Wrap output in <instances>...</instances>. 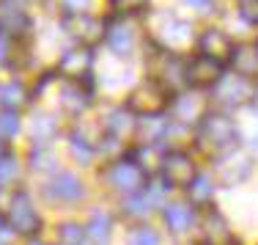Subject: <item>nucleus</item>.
<instances>
[{"instance_id": "18", "label": "nucleus", "mask_w": 258, "mask_h": 245, "mask_svg": "<svg viewBox=\"0 0 258 245\" xmlns=\"http://www.w3.org/2000/svg\"><path fill=\"white\" fill-rule=\"evenodd\" d=\"M228 64H231V69L236 77H244V80L258 77V50H255V44H236Z\"/></svg>"}, {"instance_id": "30", "label": "nucleus", "mask_w": 258, "mask_h": 245, "mask_svg": "<svg viewBox=\"0 0 258 245\" xmlns=\"http://www.w3.org/2000/svg\"><path fill=\"white\" fill-rule=\"evenodd\" d=\"M239 17L250 25H258V0H236Z\"/></svg>"}, {"instance_id": "13", "label": "nucleus", "mask_w": 258, "mask_h": 245, "mask_svg": "<svg viewBox=\"0 0 258 245\" xmlns=\"http://www.w3.org/2000/svg\"><path fill=\"white\" fill-rule=\"evenodd\" d=\"M233 47H236V44H233V41L228 39V33L220 30V28H206L204 33H201V39H198L201 55H206V58L217 61V64H223V66L231 61Z\"/></svg>"}, {"instance_id": "6", "label": "nucleus", "mask_w": 258, "mask_h": 245, "mask_svg": "<svg viewBox=\"0 0 258 245\" xmlns=\"http://www.w3.org/2000/svg\"><path fill=\"white\" fill-rule=\"evenodd\" d=\"M159 168H162V179L168 187H189V182L198 176L192 157L181 149L168 152V155L162 157V165H159Z\"/></svg>"}, {"instance_id": "2", "label": "nucleus", "mask_w": 258, "mask_h": 245, "mask_svg": "<svg viewBox=\"0 0 258 245\" xmlns=\"http://www.w3.org/2000/svg\"><path fill=\"white\" fill-rule=\"evenodd\" d=\"M149 28L154 33V39L159 41V50H181V47L189 44L192 39V28L189 22L179 20L176 14H168V11H157V14L149 17Z\"/></svg>"}, {"instance_id": "15", "label": "nucleus", "mask_w": 258, "mask_h": 245, "mask_svg": "<svg viewBox=\"0 0 258 245\" xmlns=\"http://www.w3.org/2000/svg\"><path fill=\"white\" fill-rule=\"evenodd\" d=\"M30 30V17L20 6H14V0H3L0 3V33L9 39H20Z\"/></svg>"}, {"instance_id": "32", "label": "nucleus", "mask_w": 258, "mask_h": 245, "mask_svg": "<svg viewBox=\"0 0 258 245\" xmlns=\"http://www.w3.org/2000/svg\"><path fill=\"white\" fill-rule=\"evenodd\" d=\"M11 50H14V39H9V36L0 33V66H3L6 61H9Z\"/></svg>"}, {"instance_id": "39", "label": "nucleus", "mask_w": 258, "mask_h": 245, "mask_svg": "<svg viewBox=\"0 0 258 245\" xmlns=\"http://www.w3.org/2000/svg\"><path fill=\"white\" fill-rule=\"evenodd\" d=\"M255 50H258V41H255Z\"/></svg>"}, {"instance_id": "21", "label": "nucleus", "mask_w": 258, "mask_h": 245, "mask_svg": "<svg viewBox=\"0 0 258 245\" xmlns=\"http://www.w3.org/2000/svg\"><path fill=\"white\" fill-rule=\"evenodd\" d=\"M204 231H206V242L209 245H231L233 234L228 229V220L220 215L217 210H209L204 218Z\"/></svg>"}, {"instance_id": "17", "label": "nucleus", "mask_w": 258, "mask_h": 245, "mask_svg": "<svg viewBox=\"0 0 258 245\" xmlns=\"http://www.w3.org/2000/svg\"><path fill=\"white\" fill-rule=\"evenodd\" d=\"M47 193H50L52 201H66V204H72V201H80V199H83L85 190H83V182H80L75 174H69V171H60V174L52 176Z\"/></svg>"}, {"instance_id": "1", "label": "nucleus", "mask_w": 258, "mask_h": 245, "mask_svg": "<svg viewBox=\"0 0 258 245\" xmlns=\"http://www.w3.org/2000/svg\"><path fill=\"white\" fill-rule=\"evenodd\" d=\"M195 140L206 155L225 157L231 152L239 149V130L233 124V119L223 110H209L201 119L198 130H195Z\"/></svg>"}, {"instance_id": "20", "label": "nucleus", "mask_w": 258, "mask_h": 245, "mask_svg": "<svg viewBox=\"0 0 258 245\" xmlns=\"http://www.w3.org/2000/svg\"><path fill=\"white\" fill-rule=\"evenodd\" d=\"M162 218H165V223H168V229L173 231V234H184V231H189L195 223V210L189 204H181L179 201V204L165 207Z\"/></svg>"}, {"instance_id": "19", "label": "nucleus", "mask_w": 258, "mask_h": 245, "mask_svg": "<svg viewBox=\"0 0 258 245\" xmlns=\"http://www.w3.org/2000/svg\"><path fill=\"white\" fill-rule=\"evenodd\" d=\"M132 116L135 113L129 108H113L107 113V119H104V130H107V135L115 138V140H126L135 130H138V121H135Z\"/></svg>"}, {"instance_id": "3", "label": "nucleus", "mask_w": 258, "mask_h": 245, "mask_svg": "<svg viewBox=\"0 0 258 245\" xmlns=\"http://www.w3.org/2000/svg\"><path fill=\"white\" fill-rule=\"evenodd\" d=\"M168 105H170V91L165 88L159 80H146V83H140L138 88L129 94V100H126V108L132 110L135 116H143V119L159 116Z\"/></svg>"}, {"instance_id": "38", "label": "nucleus", "mask_w": 258, "mask_h": 245, "mask_svg": "<svg viewBox=\"0 0 258 245\" xmlns=\"http://www.w3.org/2000/svg\"><path fill=\"white\" fill-rule=\"evenodd\" d=\"M253 102H255V105H258V88H255V94H253Z\"/></svg>"}, {"instance_id": "31", "label": "nucleus", "mask_w": 258, "mask_h": 245, "mask_svg": "<svg viewBox=\"0 0 258 245\" xmlns=\"http://www.w3.org/2000/svg\"><path fill=\"white\" fill-rule=\"evenodd\" d=\"M149 0H113V6L118 9V14H129V11H140L146 9Z\"/></svg>"}, {"instance_id": "24", "label": "nucleus", "mask_w": 258, "mask_h": 245, "mask_svg": "<svg viewBox=\"0 0 258 245\" xmlns=\"http://www.w3.org/2000/svg\"><path fill=\"white\" fill-rule=\"evenodd\" d=\"M55 119L50 113H39L33 119V124H30V135H33V143H36V149H47L50 146V140L55 138Z\"/></svg>"}, {"instance_id": "28", "label": "nucleus", "mask_w": 258, "mask_h": 245, "mask_svg": "<svg viewBox=\"0 0 258 245\" xmlns=\"http://www.w3.org/2000/svg\"><path fill=\"white\" fill-rule=\"evenodd\" d=\"M129 245H159V237H157L154 229L140 226V229H135L132 234H129Z\"/></svg>"}, {"instance_id": "35", "label": "nucleus", "mask_w": 258, "mask_h": 245, "mask_svg": "<svg viewBox=\"0 0 258 245\" xmlns=\"http://www.w3.org/2000/svg\"><path fill=\"white\" fill-rule=\"evenodd\" d=\"M9 237H11V226H9V220H6V218H0V245L9 240Z\"/></svg>"}, {"instance_id": "27", "label": "nucleus", "mask_w": 258, "mask_h": 245, "mask_svg": "<svg viewBox=\"0 0 258 245\" xmlns=\"http://www.w3.org/2000/svg\"><path fill=\"white\" fill-rule=\"evenodd\" d=\"M17 176H20V163H17V157L9 152V155L0 157V187H9Z\"/></svg>"}, {"instance_id": "9", "label": "nucleus", "mask_w": 258, "mask_h": 245, "mask_svg": "<svg viewBox=\"0 0 258 245\" xmlns=\"http://www.w3.org/2000/svg\"><path fill=\"white\" fill-rule=\"evenodd\" d=\"M104 39H107L110 50L115 55H132L135 44H138V30L126 20V17H113V20L104 25Z\"/></svg>"}, {"instance_id": "4", "label": "nucleus", "mask_w": 258, "mask_h": 245, "mask_svg": "<svg viewBox=\"0 0 258 245\" xmlns=\"http://www.w3.org/2000/svg\"><path fill=\"white\" fill-rule=\"evenodd\" d=\"M107 182L115 193H124L126 199L129 195H138L146 187V168L135 157H121V160H115L110 165Z\"/></svg>"}, {"instance_id": "26", "label": "nucleus", "mask_w": 258, "mask_h": 245, "mask_svg": "<svg viewBox=\"0 0 258 245\" xmlns=\"http://www.w3.org/2000/svg\"><path fill=\"white\" fill-rule=\"evenodd\" d=\"M85 226L80 223H63L58 226V245H83L85 242Z\"/></svg>"}, {"instance_id": "10", "label": "nucleus", "mask_w": 258, "mask_h": 245, "mask_svg": "<svg viewBox=\"0 0 258 245\" xmlns=\"http://www.w3.org/2000/svg\"><path fill=\"white\" fill-rule=\"evenodd\" d=\"M91 66H94V53H91V47H72V50H66L58 61L60 75H63L66 80H77V83L88 80Z\"/></svg>"}, {"instance_id": "29", "label": "nucleus", "mask_w": 258, "mask_h": 245, "mask_svg": "<svg viewBox=\"0 0 258 245\" xmlns=\"http://www.w3.org/2000/svg\"><path fill=\"white\" fill-rule=\"evenodd\" d=\"M17 132H20V119H17V113L3 110V113H0V135H3V138H14Z\"/></svg>"}, {"instance_id": "11", "label": "nucleus", "mask_w": 258, "mask_h": 245, "mask_svg": "<svg viewBox=\"0 0 258 245\" xmlns=\"http://www.w3.org/2000/svg\"><path fill=\"white\" fill-rule=\"evenodd\" d=\"M253 94H255V88H250L247 80L236 75H225L223 80L214 85V102L223 108H239L247 100H253Z\"/></svg>"}, {"instance_id": "5", "label": "nucleus", "mask_w": 258, "mask_h": 245, "mask_svg": "<svg viewBox=\"0 0 258 245\" xmlns=\"http://www.w3.org/2000/svg\"><path fill=\"white\" fill-rule=\"evenodd\" d=\"M6 220H9L11 231L17 234H36L39 231V212L33 207V199H30L28 190H17L9 199V212H6Z\"/></svg>"}, {"instance_id": "37", "label": "nucleus", "mask_w": 258, "mask_h": 245, "mask_svg": "<svg viewBox=\"0 0 258 245\" xmlns=\"http://www.w3.org/2000/svg\"><path fill=\"white\" fill-rule=\"evenodd\" d=\"M28 245H50V242H41V240H30Z\"/></svg>"}, {"instance_id": "25", "label": "nucleus", "mask_w": 258, "mask_h": 245, "mask_svg": "<svg viewBox=\"0 0 258 245\" xmlns=\"http://www.w3.org/2000/svg\"><path fill=\"white\" fill-rule=\"evenodd\" d=\"M187 193H189V204H195V207L212 204V199H214V182H212V176L198 174L192 182H189Z\"/></svg>"}, {"instance_id": "16", "label": "nucleus", "mask_w": 258, "mask_h": 245, "mask_svg": "<svg viewBox=\"0 0 258 245\" xmlns=\"http://www.w3.org/2000/svg\"><path fill=\"white\" fill-rule=\"evenodd\" d=\"M91 100H94V91H91L85 83L66 80L63 88H60V105H63V110H69L72 116L85 113V108L91 105Z\"/></svg>"}, {"instance_id": "14", "label": "nucleus", "mask_w": 258, "mask_h": 245, "mask_svg": "<svg viewBox=\"0 0 258 245\" xmlns=\"http://www.w3.org/2000/svg\"><path fill=\"white\" fill-rule=\"evenodd\" d=\"M173 121L176 124H189V121H192V124H201V119H204V116L209 113L206 110V100L201 94H179L173 100Z\"/></svg>"}, {"instance_id": "34", "label": "nucleus", "mask_w": 258, "mask_h": 245, "mask_svg": "<svg viewBox=\"0 0 258 245\" xmlns=\"http://www.w3.org/2000/svg\"><path fill=\"white\" fill-rule=\"evenodd\" d=\"M181 3H187L189 9H195V11H209L212 9V0H181Z\"/></svg>"}, {"instance_id": "7", "label": "nucleus", "mask_w": 258, "mask_h": 245, "mask_svg": "<svg viewBox=\"0 0 258 245\" xmlns=\"http://www.w3.org/2000/svg\"><path fill=\"white\" fill-rule=\"evenodd\" d=\"M63 28L72 39L80 41V47H94L104 36V22L91 17V14H66Z\"/></svg>"}, {"instance_id": "8", "label": "nucleus", "mask_w": 258, "mask_h": 245, "mask_svg": "<svg viewBox=\"0 0 258 245\" xmlns=\"http://www.w3.org/2000/svg\"><path fill=\"white\" fill-rule=\"evenodd\" d=\"M214 171H217V179L223 182V185L233 187V185H239V182H244L250 176V171H253V157L236 149L225 157H217Z\"/></svg>"}, {"instance_id": "22", "label": "nucleus", "mask_w": 258, "mask_h": 245, "mask_svg": "<svg viewBox=\"0 0 258 245\" xmlns=\"http://www.w3.org/2000/svg\"><path fill=\"white\" fill-rule=\"evenodd\" d=\"M28 102H30V94L20 80H11L0 88V105H3V110H9V113H20Z\"/></svg>"}, {"instance_id": "23", "label": "nucleus", "mask_w": 258, "mask_h": 245, "mask_svg": "<svg viewBox=\"0 0 258 245\" xmlns=\"http://www.w3.org/2000/svg\"><path fill=\"white\" fill-rule=\"evenodd\" d=\"M110 231H113V220H110V215L102 212V210H96L94 215H91L88 226H85V234L91 237L94 245H107L110 242Z\"/></svg>"}, {"instance_id": "12", "label": "nucleus", "mask_w": 258, "mask_h": 245, "mask_svg": "<svg viewBox=\"0 0 258 245\" xmlns=\"http://www.w3.org/2000/svg\"><path fill=\"white\" fill-rule=\"evenodd\" d=\"M223 77H225L223 64L206 58V55H198L187 64V85H192V88H214Z\"/></svg>"}, {"instance_id": "33", "label": "nucleus", "mask_w": 258, "mask_h": 245, "mask_svg": "<svg viewBox=\"0 0 258 245\" xmlns=\"http://www.w3.org/2000/svg\"><path fill=\"white\" fill-rule=\"evenodd\" d=\"M63 6L69 9V14H85V9H88V0H63Z\"/></svg>"}, {"instance_id": "36", "label": "nucleus", "mask_w": 258, "mask_h": 245, "mask_svg": "<svg viewBox=\"0 0 258 245\" xmlns=\"http://www.w3.org/2000/svg\"><path fill=\"white\" fill-rule=\"evenodd\" d=\"M3 155H9V143H6V138L0 135V157H3Z\"/></svg>"}]
</instances>
